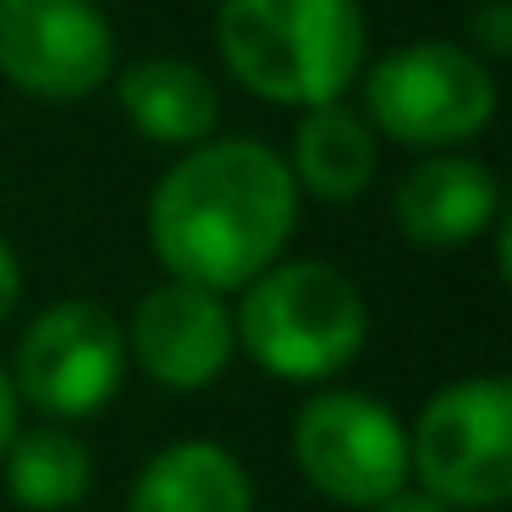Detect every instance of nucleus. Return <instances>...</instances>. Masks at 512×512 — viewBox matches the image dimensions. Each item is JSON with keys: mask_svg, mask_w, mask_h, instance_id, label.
Returning <instances> with one entry per match:
<instances>
[{"mask_svg": "<svg viewBox=\"0 0 512 512\" xmlns=\"http://www.w3.org/2000/svg\"><path fill=\"white\" fill-rule=\"evenodd\" d=\"M298 226V182L276 149L254 138L193 144L160 177L149 199V248L171 270L204 292L248 287L259 270L281 259Z\"/></svg>", "mask_w": 512, "mask_h": 512, "instance_id": "1", "label": "nucleus"}, {"mask_svg": "<svg viewBox=\"0 0 512 512\" xmlns=\"http://www.w3.org/2000/svg\"><path fill=\"white\" fill-rule=\"evenodd\" d=\"M215 39L232 78L270 105H336L364 72L358 0H221Z\"/></svg>", "mask_w": 512, "mask_h": 512, "instance_id": "2", "label": "nucleus"}, {"mask_svg": "<svg viewBox=\"0 0 512 512\" xmlns=\"http://www.w3.org/2000/svg\"><path fill=\"white\" fill-rule=\"evenodd\" d=\"M232 331L265 375L314 386L358 358L369 309L342 270L320 265V259H292V265L276 259L248 281Z\"/></svg>", "mask_w": 512, "mask_h": 512, "instance_id": "3", "label": "nucleus"}, {"mask_svg": "<svg viewBox=\"0 0 512 512\" xmlns=\"http://www.w3.org/2000/svg\"><path fill=\"white\" fill-rule=\"evenodd\" d=\"M408 474L441 507L496 512L512 496V386L501 375L452 380L408 435Z\"/></svg>", "mask_w": 512, "mask_h": 512, "instance_id": "4", "label": "nucleus"}, {"mask_svg": "<svg viewBox=\"0 0 512 512\" xmlns=\"http://www.w3.org/2000/svg\"><path fill=\"white\" fill-rule=\"evenodd\" d=\"M364 105L375 127L413 149L468 144L496 116V78L463 45L446 39H413V45L380 56L364 78Z\"/></svg>", "mask_w": 512, "mask_h": 512, "instance_id": "5", "label": "nucleus"}, {"mask_svg": "<svg viewBox=\"0 0 512 512\" xmlns=\"http://www.w3.org/2000/svg\"><path fill=\"white\" fill-rule=\"evenodd\" d=\"M292 463L342 507H380L408 485V430L364 391H320L292 419Z\"/></svg>", "mask_w": 512, "mask_h": 512, "instance_id": "6", "label": "nucleus"}, {"mask_svg": "<svg viewBox=\"0 0 512 512\" xmlns=\"http://www.w3.org/2000/svg\"><path fill=\"white\" fill-rule=\"evenodd\" d=\"M127 336L111 309L89 298L50 303L17 342L12 386L45 419H89L122 391Z\"/></svg>", "mask_w": 512, "mask_h": 512, "instance_id": "7", "label": "nucleus"}, {"mask_svg": "<svg viewBox=\"0 0 512 512\" xmlns=\"http://www.w3.org/2000/svg\"><path fill=\"white\" fill-rule=\"evenodd\" d=\"M116 39L94 0H0V72L34 100H83L111 78Z\"/></svg>", "mask_w": 512, "mask_h": 512, "instance_id": "8", "label": "nucleus"}, {"mask_svg": "<svg viewBox=\"0 0 512 512\" xmlns=\"http://www.w3.org/2000/svg\"><path fill=\"white\" fill-rule=\"evenodd\" d=\"M122 336H127V353L138 358V369L166 391L215 386L237 353V331L221 292L188 287V281L155 287L133 309V325Z\"/></svg>", "mask_w": 512, "mask_h": 512, "instance_id": "9", "label": "nucleus"}, {"mask_svg": "<svg viewBox=\"0 0 512 512\" xmlns=\"http://www.w3.org/2000/svg\"><path fill=\"white\" fill-rule=\"evenodd\" d=\"M496 177L468 155H435L419 160L408 177L397 182V226L408 243L419 248H463L496 221Z\"/></svg>", "mask_w": 512, "mask_h": 512, "instance_id": "10", "label": "nucleus"}, {"mask_svg": "<svg viewBox=\"0 0 512 512\" xmlns=\"http://www.w3.org/2000/svg\"><path fill=\"white\" fill-rule=\"evenodd\" d=\"M127 512H254V485L226 446L177 441L144 463Z\"/></svg>", "mask_w": 512, "mask_h": 512, "instance_id": "11", "label": "nucleus"}, {"mask_svg": "<svg viewBox=\"0 0 512 512\" xmlns=\"http://www.w3.org/2000/svg\"><path fill=\"white\" fill-rule=\"evenodd\" d=\"M116 100L149 144H210L221 122V94L188 61H138L122 72Z\"/></svg>", "mask_w": 512, "mask_h": 512, "instance_id": "12", "label": "nucleus"}, {"mask_svg": "<svg viewBox=\"0 0 512 512\" xmlns=\"http://www.w3.org/2000/svg\"><path fill=\"white\" fill-rule=\"evenodd\" d=\"M292 182L314 193L325 204H353L358 193L375 182V133L364 116H353L342 100L336 105H314L303 116L298 138H292Z\"/></svg>", "mask_w": 512, "mask_h": 512, "instance_id": "13", "label": "nucleus"}, {"mask_svg": "<svg viewBox=\"0 0 512 512\" xmlns=\"http://www.w3.org/2000/svg\"><path fill=\"white\" fill-rule=\"evenodd\" d=\"M6 490L17 507L28 512H67L89 496L94 485V457L61 424H39V430H17L6 446Z\"/></svg>", "mask_w": 512, "mask_h": 512, "instance_id": "14", "label": "nucleus"}, {"mask_svg": "<svg viewBox=\"0 0 512 512\" xmlns=\"http://www.w3.org/2000/svg\"><path fill=\"white\" fill-rule=\"evenodd\" d=\"M468 34H474V45L485 50V56H512V6L507 0H485L474 17H468Z\"/></svg>", "mask_w": 512, "mask_h": 512, "instance_id": "15", "label": "nucleus"}, {"mask_svg": "<svg viewBox=\"0 0 512 512\" xmlns=\"http://www.w3.org/2000/svg\"><path fill=\"white\" fill-rule=\"evenodd\" d=\"M17 298H23V270H17V254L6 243H0V320L17 309Z\"/></svg>", "mask_w": 512, "mask_h": 512, "instance_id": "16", "label": "nucleus"}, {"mask_svg": "<svg viewBox=\"0 0 512 512\" xmlns=\"http://www.w3.org/2000/svg\"><path fill=\"white\" fill-rule=\"evenodd\" d=\"M17 386H12V375H6V369H0V452H6V446H12V435H17Z\"/></svg>", "mask_w": 512, "mask_h": 512, "instance_id": "17", "label": "nucleus"}, {"mask_svg": "<svg viewBox=\"0 0 512 512\" xmlns=\"http://www.w3.org/2000/svg\"><path fill=\"white\" fill-rule=\"evenodd\" d=\"M369 512H452V507H441V501L424 496V490H413V496H408V490H397L391 501H380V507H369Z\"/></svg>", "mask_w": 512, "mask_h": 512, "instance_id": "18", "label": "nucleus"}]
</instances>
